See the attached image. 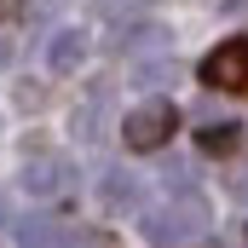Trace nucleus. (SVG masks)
I'll return each mask as SVG.
<instances>
[{
    "label": "nucleus",
    "mask_w": 248,
    "mask_h": 248,
    "mask_svg": "<svg viewBox=\"0 0 248 248\" xmlns=\"http://www.w3.org/2000/svg\"><path fill=\"white\" fill-rule=\"evenodd\" d=\"M214 225V214H208V202L190 190V196H168V202H156L150 214H144V237L156 248H173V243H190V237H202Z\"/></svg>",
    "instance_id": "obj_1"
},
{
    "label": "nucleus",
    "mask_w": 248,
    "mask_h": 248,
    "mask_svg": "<svg viewBox=\"0 0 248 248\" xmlns=\"http://www.w3.org/2000/svg\"><path fill=\"white\" fill-rule=\"evenodd\" d=\"M173 127H179V110H173L168 98H150V104H139L122 122V144L127 150H162V144L173 139Z\"/></svg>",
    "instance_id": "obj_2"
},
{
    "label": "nucleus",
    "mask_w": 248,
    "mask_h": 248,
    "mask_svg": "<svg viewBox=\"0 0 248 248\" xmlns=\"http://www.w3.org/2000/svg\"><path fill=\"white\" fill-rule=\"evenodd\" d=\"M202 81H208V87H225V93H243L248 87V35L214 46V52L202 58Z\"/></svg>",
    "instance_id": "obj_3"
},
{
    "label": "nucleus",
    "mask_w": 248,
    "mask_h": 248,
    "mask_svg": "<svg viewBox=\"0 0 248 248\" xmlns=\"http://www.w3.org/2000/svg\"><path fill=\"white\" fill-rule=\"evenodd\" d=\"M69 185H75V168H69L63 156H52V150L23 162V190H29V196H58V190H69Z\"/></svg>",
    "instance_id": "obj_4"
},
{
    "label": "nucleus",
    "mask_w": 248,
    "mask_h": 248,
    "mask_svg": "<svg viewBox=\"0 0 248 248\" xmlns=\"http://www.w3.org/2000/svg\"><path fill=\"white\" fill-rule=\"evenodd\" d=\"M116 52L127 63H144V58H168V29L162 23H127L116 35Z\"/></svg>",
    "instance_id": "obj_5"
},
{
    "label": "nucleus",
    "mask_w": 248,
    "mask_h": 248,
    "mask_svg": "<svg viewBox=\"0 0 248 248\" xmlns=\"http://www.w3.org/2000/svg\"><path fill=\"white\" fill-rule=\"evenodd\" d=\"M87 52H93V35L87 29H52V41H46V63L58 75H75L87 63Z\"/></svg>",
    "instance_id": "obj_6"
},
{
    "label": "nucleus",
    "mask_w": 248,
    "mask_h": 248,
    "mask_svg": "<svg viewBox=\"0 0 248 248\" xmlns=\"http://www.w3.org/2000/svg\"><path fill=\"white\" fill-rule=\"evenodd\" d=\"M12 237H17V248H58L63 243V225L52 219V214H29V219L12 225Z\"/></svg>",
    "instance_id": "obj_7"
},
{
    "label": "nucleus",
    "mask_w": 248,
    "mask_h": 248,
    "mask_svg": "<svg viewBox=\"0 0 248 248\" xmlns=\"http://www.w3.org/2000/svg\"><path fill=\"white\" fill-rule=\"evenodd\" d=\"M104 202H110V208H139V173H122V168H116V173L104 179Z\"/></svg>",
    "instance_id": "obj_8"
},
{
    "label": "nucleus",
    "mask_w": 248,
    "mask_h": 248,
    "mask_svg": "<svg viewBox=\"0 0 248 248\" xmlns=\"http://www.w3.org/2000/svg\"><path fill=\"white\" fill-rule=\"evenodd\" d=\"M162 81H173V58H144V63H133V81H127V87H162Z\"/></svg>",
    "instance_id": "obj_9"
},
{
    "label": "nucleus",
    "mask_w": 248,
    "mask_h": 248,
    "mask_svg": "<svg viewBox=\"0 0 248 248\" xmlns=\"http://www.w3.org/2000/svg\"><path fill=\"white\" fill-rule=\"evenodd\" d=\"M237 144V122H208L202 127V150H231Z\"/></svg>",
    "instance_id": "obj_10"
},
{
    "label": "nucleus",
    "mask_w": 248,
    "mask_h": 248,
    "mask_svg": "<svg viewBox=\"0 0 248 248\" xmlns=\"http://www.w3.org/2000/svg\"><path fill=\"white\" fill-rule=\"evenodd\" d=\"M6 69H12V35L0 29V75H6Z\"/></svg>",
    "instance_id": "obj_11"
},
{
    "label": "nucleus",
    "mask_w": 248,
    "mask_h": 248,
    "mask_svg": "<svg viewBox=\"0 0 248 248\" xmlns=\"http://www.w3.org/2000/svg\"><path fill=\"white\" fill-rule=\"evenodd\" d=\"M69 248H116V243H110V237H75Z\"/></svg>",
    "instance_id": "obj_12"
},
{
    "label": "nucleus",
    "mask_w": 248,
    "mask_h": 248,
    "mask_svg": "<svg viewBox=\"0 0 248 248\" xmlns=\"http://www.w3.org/2000/svg\"><path fill=\"white\" fill-rule=\"evenodd\" d=\"M6 219H12V202H6V196H0V231H6Z\"/></svg>",
    "instance_id": "obj_13"
},
{
    "label": "nucleus",
    "mask_w": 248,
    "mask_h": 248,
    "mask_svg": "<svg viewBox=\"0 0 248 248\" xmlns=\"http://www.w3.org/2000/svg\"><path fill=\"white\" fill-rule=\"evenodd\" d=\"M237 190H243V196H248V173H243V179H237Z\"/></svg>",
    "instance_id": "obj_14"
}]
</instances>
